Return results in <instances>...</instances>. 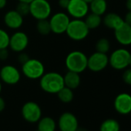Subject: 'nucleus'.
<instances>
[{
  "instance_id": "f257e3e1",
  "label": "nucleus",
  "mask_w": 131,
  "mask_h": 131,
  "mask_svg": "<svg viewBox=\"0 0 131 131\" xmlns=\"http://www.w3.org/2000/svg\"><path fill=\"white\" fill-rule=\"evenodd\" d=\"M40 88L47 93L56 94L64 87L63 76L56 72H49L44 73L39 79Z\"/></svg>"
},
{
  "instance_id": "f03ea898",
  "label": "nucleus",
  "mask_w": 131,
  "mask_h": 131,
  "mask_svg": "<svg viewBox=\"0 0 131 131\" xmlns=\"http://www.w3.org/2000/svg\"><path fill=\"white\" fill-rule=\"evenodd\" d=\"M87 59L86 55L79 50L70 52L66 57L65 65L68 71L82 73L87 69Z\"/></svg>"
},
{
  "instance_id": "7ed1b4c3",
  "label": "nucleus",
  "mask_w": 131,
  "mask_h": 131,
  "mask_svg": "<svg viewBox=\"0 0 131 131\" xmlns=\"http://www.w3.org/2000/svg\"><path fill=\"white\" fill-rule=\"evenodd\" d=\"M66 33L73 41H82L88 36L90 29L84 20H82V19H74L70 20Z\"/></svg>"
},
{
  "instance_id": "20e7f679",
  "label": "nucleus",
  "mask_w": 131,
  "mask_h": 131,
  "mask_svg": "<svg viewBox=\"0 0 131 131\" xmlns=\"http://www.w3.org/2000/svg\"><path fill=\"white\" fill-rule=\"evenodd\" d=\"M22 73L29 80H38L45 73L44 64L37 59H29L22 64Z\"/></svg>"
},
{
  "instance_id": "39448f33",
  "label": "nucleus",
  "mask_w": 131,
  "mask_h": 131,
  "mask_svg": "<svg viewBox=\"0 0 131 131\" xmlns=\"http://www.w3.org/2000/svg\"><path fill=\"white\" fill-rule=\"evenodd\" d=\"M29 15L36 20L47 19L50 17L52 7L47 0H33L29 3Z\"/></svg>"
},
{
  "instance_id": "423d86ee",
  "label": "nucleus",
  "mask_w": 131,
  "mask_h": 131,
  "mask_svg": "<svg viewBox=\"0 0 131 131\" xmlns=\"http://www.w3.org/2000/svg\"><path fill=\"white\" fill-rule=\"evenodd\" d=\"M130 52L126 49H118L109 56V64L116 70H123L129 67Z\"/></svg>"
},
{
  "instance_id": "0eeeda50",
  "label": "nucleus",
  "mask_w": 131,
  "mask_h": 131,
  "mask_svg": "<svg viewBox=\"0 0 131 131\" xmlns=\"http://www.w3.org/2000/svg\"><path fill=\"white\" fill-rule=\"evenodd\" d=\"M49 21L51 27V32L56 35H61L66 33L70 22V18L68 14L59 12L51 16Z\"/></svg>"
},
{
  "instance_id": "6e6552de",
  "label": "nucleus",
  "mask_w": 131,
  "mask_h": 131,
  "mask_svg": "<svg viewBox=\"0 0 131 131\" xmlns=\"http://www.w3.org/2000/svg\"><path fill=\"white\" fill-rule=\"evenodd\" d=\"M109 64V56L106 53L95 52L88 57L87 69L92 72H101L106 68Z\"/></svg>"
},
{
  "instance_id": "1a4fd4ad",
  "label": "nucleus",
  "mask_w": 131,
  "mask_h": 131,
  "mask_svg": "<svg viewBox=\"0 0 131 131\" xmlns=\"http://www.w3.org/2000/svg\"><path fill=\"white\" fill-rule=\"evenodd\" d=\"M22 116L26 121L35 123L41 119L42 110L39 105L36 102L29 101L22 107Z\"/></svg>"
},
{
  "instance_id": "9d476101",
  "label": "nucleus",
  "mask_w": 131,
  "mask_h": 131,
  "mask_svg": "<svg viewBox=\"0 0 131 131\" xmlns=\"http://www.w3.org/2000/svg\"><path fill=\"white\" fill-rule=\"evenodd\" d=\"M67 11L73 19H83L89 13V4L83 0H70Z\"/></svg>"
},
{
  "instance_id": "9b49d317",
  "label": "nucleus",
  "mask_w": 131,
  "mask_h": 131,
  "mask_svg": "<svg viewBox=\"0 0 131 131\" xmlns=\"http://www.w3.org/2000/svg\"><path fill=\"white\" fill-rule=\"evenodd\" d=\"M21 79L19 70L13 65H5L0 70V80L8 85H16Z\"/></svg>"
},
{
  "instance_id": "f8f14e48",
  "label": "nucleus",
  "mask_w": 131,
  "mask_h": 131,
  "mask_svg": "<svg viewBox=\"0 0 131 131\" xmlns=\"http://www.w3.org/2000/svg\"><path fill=\"white\" fill-rule=\"evenodd\" d=\"M29 42V37L24 32L17 31L10 36L9 47L13 52L19 53L27 48Z\"/></svg>"
},
{
  "instance_id": "ddd939ff",
  "label": "nucleus",
  "mask_w": 131,
  "mask_h": 131,
  "mask_svg": "<svg viewBox=\"0 0 131 131\" xmlns=\"http://www.w3.org/2000/svg\"><path fill=\"white\" fill-rule=\"evenodd\" d=\"M58 127L60 131H77L79 127L78 119L70 112L63 113L59 118Z\"/></svg>"
},
{
  "instance_id": "4468645a",
  "label": "nucleus",
  "mask_w": 131,
  "mask_h": 131,
  "mask_svg": "<svg viewBox=\"0 0 131 131\" xmlns=\"http://www.w3.org/2000/svg\"><path fill=\"white\" fill-rule=\"evenodd\" d=\"M114 108L121 115H127L131 113V95L126 93L118 94L114 100Z\"/></svg>"
},
{
  "instance_id": "2eb2a0df",
  "label": "nucleus",
  "mask_w": 131,
  "mask_h": 131,
  "mask_svg": "<svg viewBox=\"0 0 131 131\" xmlns=\"http://www.w3.org/2000/svg\"><path fill=\"white\" fill-rule=\"evenodd\" d=\"M116 41L123 46L131 45V26L123 23L114 30Z\"/></svg>"
},
{
  "instance_id": "dca6fc26",
  "label": "nucleus",
  "mask_w": 131,
  "mask_h": 131,
  "mask_svg": "<svg viewBox=\"0 0 131 131\" xmlns=\"http://www.w3.org/2000/svg\"><path fill=\"white\" fill-rule=\"evenodd\" d=\"M5 25L11 29H19L23 24V16L16 9L8 11L3 18Z\"/></svg>"
},
{
  "instance_id": "f3484780",
  "label": "nucleus",
  "mask_w": 131,
  "mask_h": 131,
  "mask_svg": "<svg viewBox=\"0 0 131 131\" xmlns=\"http://www.w3.org/2000/svg\"><path fill=\"white\" fill-rule=\"evenodd\" d=\"M102 23L106 28L115 30L123 23V19L117 13H109L104 16Z\"/></svg>"
},
{
  "instance_id": "a211bd4d",
  "label": "nucleus",
  "mask_w": 131,
  "mask_h": 131,
  "mask_svg": "<svg viewBox=\"0 0 131 131\" xmlns=\"http://www.w3.org/2000/svg\"><path fill=\"white\" fill-rule=\"evenodd\" d=\"M64 86L71 90H76L78 88L81 83V77L80 73L68 71L63 76Z\"/></svg>"
},
{
  "instance_id": "6ab92c4d",
  "label": "nucleus",
  "mask_w": 131,
  "mask_h": 131,
  "mask_svg": "<svg viewBox=\"0 0 131 131\" xmlns=\"http://www.w3.org/2000/svg\"><path fill=\"white\" fill-rule=\"evenodd\" d=\"M89 9L91 13L102 16L107 9L106 0H92L89 3Z\"/></svg>"
},
{
  "instance_id": "aec40b11",
  "label": "nucleus",
  "mask_w": 131,
  "mask_h": 131,
  "mask_svg": "<svg viewBox=\"0 0 131 131\" xmlns=\"http://www.w3.org/2000/svg\"><path fill=\"white\" fill-rule=\"evenodd\" d=\"M37 123V131H55L56 129V121L49 116L41 118Z\"/></svg>"
},
{
  "instance_id": "412c9836",
  "label": "nucleus",
  "mask_w": 131,
  "mask_h": 131,
  "mask_svg": "<svg viewBox=\"0 0 131 131\" xmlns=\"http://www.w3.org/2000/svg\"><path fill=\"white\" fill-rule=\"evenodd\" d=\"M84 22L90 30L96 29L98 27H100V26L102 24V18L101 16L91 13H88L85 16Z\"/></svg>"
},
{
  "instance_id": "4be33fe9",
  "label": "nucleus",
  "mask_w": 131,
  "mask_h": 131,
  "mask_svg": "<svg viewBox=\"0 0 131 131\" xmlns=\"http://www.w3.org/2000/svg\"><path fill=\"white\" fill-rule=\"evenodd\" d=\"M56 94L58 96L59 100L64 103H69L72 102L74 98L73 90L67 86L62 87Z\"/></svg>"
},
{
  "instance_id": "5701e85b",
  "label": "nucleus",
  "mask_w": 131,
  "mask_h": 131,
  "mask_svg": "<svg viewBox=\"0 0 131 131\" xmlns=\"http://www.w3.org/2000/svg\"><path fill=\"white\" fill-rule=\"evenodd\" d=\"M120 125L115 119H105L100 126V131H119Z\"/></svg>"
},
{
  "instance_id": "b1692460",
  "label": "nucleus",
  "mask_w": 131,
  "mask_h": 131,
  "mask_svg": "<svg viewBox=\"0 0 131 131\" xmlns=\"http://www.w3.org/2000/svg\"><path fill=\"white\" fill-rule=\"evenodd\" d=\"M36 30H37L38 33H39L42 36H47L50 32H52L49 19L37 20Z\"/></svg>"
},
{
  "instance_id": "393cba45",
  "label": "nucleus",
  "mask_w": 131,
  "mask_h": 131,
  "mask_svg": "<svg viewBox=\"0 0 131 131\" xmlns=\"http://www.w3.org/2000/svg\"><path fill=\"white\" fill-rule=\"evenodd\" d=\"M110 49V42L106 38H101L96 43V51L102 53H107Z\"/></svg>"
},
{
  "instance_id": "a878e982",
  "label": "nucleus",
  "mask_w": 131,
  "mask_h": 131,
  "mask_svg": "<svg viewBox=\"0 0 131 131\" xmlns=\"http://www.w3.org/2000/svg\"><path fill=\"white\" fill-rule=\"evenodd\" d=\"M9 38L10 36L6 30L0 29V49L9 48Z\"/></svg>"
},
{
  "instance_id": "bb28decb",
  "label": "nucleus",
  "mask_w": 131,
  "mask_h": 131,
  "mask_svg": "<svg viewBox=\"0 0 131 131\" xmlns=\"http://www.w3.org/2000/svg\"><path fill=\"white\" fill-rule=\"evenodd\" d=\"M16 10L23 17L29 15V3H22V2H19Z\"/></svg>"
},
{
  "instance_id": "cd10ccee",
  "label": "nucleus",
  "mask_w": 131,
  "mask_h": 131,
  "mask_svg": "<svg viewBox=\"0 0 131 131\" xmlns=\"http://www.w3.org/2000/svg\"><path fill=\"white\" fill-rule=\"evenodd\" d=\"M122 78L126 84L131 86V68L125 70V71L123 73Z\"/></svg>"
},
{
  "instance_id": "c85d7f7f",
  "label": "nucleus",
  "mask_w": 131,
  "mask_h": 131,
  "mask_svg": "<svg viewBox=\"0 0 131 131\" xmlns=\"http://www.w3.org/2000/svg\"><path fill=\"white\" fill-rule=\"evenodd\" d=\"M29 59V56L26 53H24L23 52H19V57H18V60H19V62L21 64H23L24 62H26Z\"/></svg>"
},
{
  "instance_id": "c756f323",
  "label": "nucleus",
  "mask_w": 131,
  "mask_h": 131,
  "mask_svg": "<svg viewBox=\"0 0 131 131\" xmlns=\"http://www.w3.org/2000/svg\"><path fill=\"white\" fill-rule=\"evenodd\" d=\"M9 57V52L7 49H0V60L4 61L7 59Z\"/></svg>"
},
{
  "instance_id": "7c9ffc66",
  "label": "nucleus",
  "mask_w": 131,
  "mask_h": 131,
  "mask_svg": "<svg viewBox=\"0 0 131 131\" xmlns=\"http://www.w3.org/2000/svg\"><path fill=\"white\" fill-rule=\"evenodd\" d=\"M69 3H70V0H59L58 4H59V7H61L62 9H67V8L69 5Z\"/></svg>"
},
{
  "instance_id": "2f4dec72",
  "label": "nucleus",
  "mask_w": 131,
  "mask_h": 131,
  "mask_svg": "<svg viewBox=\"0 0 131 131\" xmlns=\"http://www.w3.org/2000/svg\"><path fill=\"white\" fill-rule=\"evenodd\" d=\"M123 21H124V23H126L128 25L131 26V11H128L126 13L125 17L123 19Z\"/></svg>"
},
{
  "instance_id": "473e14b6",
  "label": "nucleus",
  "mask_w": 131,
  "mask_h": 131,
  "mask_svg": "<svg viewBox=\"0 0 131 131\" xmlns=\"http://www.w3.org/2000/svg\"><path fill=\"white\" fill-rule=\"evenodd\" d=\"M6 108V101L4 100V99L0 96V113L3 112Z\"/></svg>"
},
{
  "instance_id": "72a5a7b5",
  "label": "nucleus",
  "mask_w": 131,
  "mask_h": 131,
  "mask_svg": "<svg viewBox=\"0 0 131 131\" xmlns=\"http://www.w3.org/2000/svg\"><path fill=\"white\" fill-rule=\"evenodd\" d=\"M7 5V0H0V9H4Z\"/></svg>"
},
{
  "instance_id": "f704fd0d",
  "label": "nucleus",
  "mask_w": 131,
  "mask_h": 131,
  "mask_svg": "<svg viewBox=\"0 0 131 131\" xmlns=\"http://www.w3.org/2000/svg\"><path fill=\"white\" fill-rule=\"evenodd\" d=\"M126 7L128 9V11H131V0H126Z\"/></svg>"
},
{
  "instance_id": "c9c22d12",
  "label": "nucleus",
  "mask_w": 131,
  "mask_h": 131,
  "mask_svg": "<svg viewBox=\"0 0 131 131\" xmlns=\"http://www.w3.org/2000/svg\"><path fill=\"white\" fill-rule=\"evenodd\" d=\"M19 2H22V3H30L33 0H18Z\"/></svg>"
},
{
  "instance_id": "e433bc0d",
  "label": "nucleus",
  "mask_w": 131,
  "mask_h": 131,
  "mask_svg": "<svg viewBox=\"0 0 131 131\" xmlns=\"http://www.w3.org/2000/svg\"><path fill=\"white\" fill-rule=\"evenodd\" d=\"M77 131H88V130L86 129H85V128H80V127H78Z\"/></svg>"
},
{
  "instance_id": "4c0bfd02",
  "label": "nucleus",
  "mask_w": 131,
  "mask_h": 131,
  "mask_svg": "<svg viewBox=\"0 0 131 131\" xmlns=\"http://www.w3.org/2000/svg\"><path fill=\"white\" fill-rule=\"evenodd\" d=\"M1 91H2V83L1 80H0V93H1Z\"/></svg>"
},
{
  "instance_id": "58836bf2",
  "label": "nucleus",
  "mask_w": 131,
  "mask_h": 131,
  "mask_svg": "<svg viewBox=\"0 0 131 131\" xmlns=\"http://www.w3.org/2000/svg\"><path fill=\"white\" fill-rule=\"evenodd\" d=\"M129 67L131 68V56H130V59H129Z\"/></svg>"
},
{
  "instance_id": "ea45409f",
  "label": "nucleus",
  "mask_w": 131,
  "mask_h": 131,
  "mask_svg": "<svg viewBox=\"0 0 131 131\" xmlns=\"http://www.w3.org/2000/svg\"><path fill=\"white\" fill-rule=\"evenodd\" d=\"M83 1H85L86 3H87L89 4V3H90L91 1H92V0H83Z\"/></svg>"
}]
</instances>
